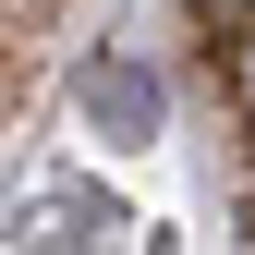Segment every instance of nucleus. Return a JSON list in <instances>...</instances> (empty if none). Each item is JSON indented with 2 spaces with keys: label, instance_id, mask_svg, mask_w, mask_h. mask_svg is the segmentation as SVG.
Listing matches in <instances>:
<instances>
[{
  "label": "nucleus",
  "instance_id": "nucleus-1",
  "mask_svg": "<svg viewBox=\"0 0 255 255\" xmlns=\"http://www.w3.org/2000/svg\"><path fill=\"white\" fill-rule=\"evenodd\" d=\"M85 122H98L110 146H146L158 122H170V85H158L146 61H85Z\"/></svg>",
  "mask_w": 255,
  "mask_h": 255
},
{
  "label": "nucleus",
  "instance_id": "nucleus-2",
  "mask_svg": "<svg viewBox=\"0 0 255 255\" xmlns=\"http://www.w3.org/2000/svg\"><path fill=\"white\" fill-rule=\"evenodd\" d=\"M12 243H24V255H110L122 219H110L98 195H24V207H12Z\"/></svg>",
  "mask_w": 255,
  "mask_h": 255
},
{
  "label": "nucleus",
  "instance_id": "nucleus-3",
  "mask_svg": "<svg viewBox=\"0 0 255 255\" xmlns=\"http://www.w3.org/2000/svg\"><path fill=\"white\" fill-rule=\"evenodd\" d=\"M219 85H231V110H243V146H255V37L219 49Z\"/></svg>",
  "mask_w": 255,
  "mask_h": 255
},
{
  "label": "nucleus",
  "instance_id": "nucleus-4",
  "mask_svg": "<svg viewBox=\"0 0 255 255\" xmlns=\"http://www.w3.org/2000/svg\"><path fill=\"white\" fill-rule=\"evenodd\" d=\"M182 12L207 24V49H219V37H255V0H182Z\"/></svg>",
  "mask_w": 255,
  "mask_h": 255
}]
</instances>
